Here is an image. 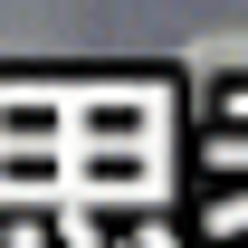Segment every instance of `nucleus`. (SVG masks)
Instances as JSON below:
<instances>
[]
</instances>
